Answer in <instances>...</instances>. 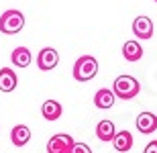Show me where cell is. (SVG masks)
<instances>
[{
	"mask_svg": "<svg viewBox=\"0 0 157 153\" xmlns=\"http://www.w3.org/2000/svg\"><path fill=\"white\" fill-rule=\"evenodd\" d=\"M141 90V84L137 78L133 76H118L117 80H114V86H112V92L118 96V98H122V100H131V98H135V96L139 94Z\"/></svg>",
	"mask_w": 157,
	"mask_h": 153,
	"instance_id": "1",
	"label": "cell"
},
{
	"mask_svg": "<svg viewBox=\"0 0 157 153\" xmlns=\"http://www.w3.org/2000/svg\"><path fill=\"white\" fill-rule=\"evenodd\" d=\"M25 27V14L17 8H12V10H6L2 12V17H0V33H4V35H17L21 33Z\"/></svg>",
	"mask_w": 157,
	"mask_h": 153,
	"instance_id": "2",
	"label": "cell"
},
{
	"mask_svg": "<svg viewBox=\"0 0 157 153\" xmlns=\"http://www.w3.org/2000/svg\"><path fill=\"white\" fill-rule=\"evenodd\" d=\"M98 74V59L92 55H82L74 65V78L78 82H88Z\"/></svg>",
	"mask_w": 157,
	"mask_h": 153,
	"instance_id": "3",
	"label": "cell"
},
{
	"mask_svg": "<svg viewBox=\"0 0 157 153\" xmlns=\"http://www.w3.org/2000/svg\"><path fill=\"white\" fill-rule=\"evenodd\" d=\"M74 139L65 133H59V135H53L49 141H47V153H70L74 147Z\"/></svg>",
	"mask_w": 157,
	"mask_h": 153,
	"instance_id": "4",
	"label": "cell"
},
{
	"mask_svg": "<svg viewBox=\"0 0 157 153\" xmlns=\"http://www.w3.org/2000/svg\"><path fill=\"white\" fill-rule=\"evenodd\" d=\"M133 33L137 39L141 41H147V39H151L153 37V21L145 14H141L133 21Z\"/></svg>",
	"mask_w": 157,
	"mask_h": 153,
	"instance_id": "5",
	"label": "cell"
},
{
	"mask_svg": "<svg viewBox=\"0 0 157 153\" xmlns=\"http://www.w3.org/2000/svg\"><path fill=\"white\" fill-rule=\"evenodd\" d=\"M59 63V53L53 47H45L39 51V57H37V65H39L41 71H49L53 70L55 65Z\"/></svg>",
	"mask_w": 157,
	"mask_h": 153,
	"instance_id": "6",
	"label": "cell"
},
{
	"mask_svg": "<svg viewBox=\"0 0 157 153\" xmlns=\"http://www.w3.org/2000/svg\"><path fill=\"white\" fill-rule=\"evenodd\" d=\"M135 124H137L139 133L151 135V133L157 131V114H153V112H141L139 117H137V120H135Z\"/></svg>",
	"mask_w": 157,
	"mask_h": 153,
	"instance_id": "7",
	"label": "cell"
},
{
	"mask_svg": "<svg viewBox=\"0 0 157 153\" xmlns=\"http://www.w3.org/2000/svg\"><path fill=\"white\" fill-rule=\"evenodd\" d=\"M114 98H117V94H114L112 90L100 88L98 92L94 94V104H96V108L108 110V108H112V106H114Z\"/></svg>",
	"mask_w": 157,
	"mask_h": 153,
	"instance_id": "8",
	"label": "cell"
},
{
	"mask_svg": "<svg viewBox=\"0 0 157 153\" xmlns=\"http://www.w3.org/2000/svg\"><path fill=\"white\" fill-rule=\"evenodd\" d=\"M18 84L17 74L10 67H2L0 70V92H12Z\"/></svg>",
	"mask_w": 157,
	"mask_h": 153,
	"instance_id": "9",
	"label": "cell"
},
{
	"mask_svg": "<svg viewBox=\"0 0 157 153\" xmlns=\"http://www.w3.org/2000/svg\"><path fill=\"white\" fill-rule=\"evenodd\" d=\"M112 145H114V149L118 153L131 151V147H133V135L128 131H117V135L112 139Z\"/></svg>",
	"mask_w": 157,
	"mask_h": 153,
	"instance_id": "10",
	"label": "cell"
},
{
	"mask_svg": "<svg viewBox=\"0 0 157 153\" xmlns=\"http://www.w3.org/2000/svg\"><path fill=\"white\" fill-rule=\"evenodd\" d=\"M29 139H31V129H29V127H25V124H17V127H12V131H10L12 145L23 147V145L29 143Z\"/></svg>",
	"mask_w": 157,
	"mask_h": 153,
	"instance_id": "11",
	"label": "cell"
},
{
	"mask_svg": "<svg viewBox=\"0 0 157 153\" xmlns=\"http://www.w3.org/2000/svg\"><path fill=\"white\" fill-rule=\"evenodd\" d=\"M114 135H117V127H114V123L112 120H100L98 127H96V137H98L100 141L112 143V139H114Z\"/></svg>",
	"mask_w": 157,
	"mask_h": 153,
	"instance_id": "12",
	"label": "cell"
},
{
	"mask_svg": "<svg viewBox=\"0 0 157 153\" xmlns=\"http://www.w3.org/2000/svg\"><path fill=\"white\" fill-rule=\"evenodd\" d=\"M61 104H59L57 100H45L43 102V106H41V114H43V118L45 120H57L59 117H61Z\"/></svg>",
	"mask_w": 157,
	"mask_h": 153,
	"instance_id": "13",
	"label": "cell"
},
{
	"mask_svg": "<svg viewBox=\"0 0 157 153\" xmlns=\"http://www.w3.org/2000/svg\"><path fill=\"white\" fill-rule=\"evenodd\" d=\"M122 57L127 61H139L143 57V47L139 41H127L122 45Z\"/></svg>",
	"mask_w": 157,
	"mask_h": 153,
	"instance_id": "14",
	"label": "cell"
},
{
	"mask_svg": "<svg viewBox=\"0 0 157 153\" xmlns=\"http://www.w3.org/2000/svg\"><path fill=\"white\" fill-rule=\"evenodd\" d=\"M10 61L17 65V67H29V63H31V51H29L27 47H17V49H12Z\"/></svg>",
	"mask_w": 157,
	"mask_h": 153,
	"instance_id": "15",
	"label": "cell"
},
{
	"mask_svg": "<svg viewBox=\"0 0 157 153\" xmlns=\"http://www.w3.org/2000/svg\"><path fill=\"white\" fill-rule=\"evenodd\" d=\"M70 153H92L90 147H88L86 143H74V147H71Z\"/></svg>",
	"mask_w": 157,
	"mask_h": 153,
	"instance_id": "16",
	"label": "cell"
},
{
	"mask_svg": "<svg viewBox=\"0 0 157 153\" xmlns=\"http://www.w3.org/2000/svg\"><path fill=\"white\" fill-rule=\"evenodd\" d=\"M143 153H157V141H149L147 147L143 149Z\"/></svg>",
	"mask_w": 157,
	"mask_h": 153,
	"instance_id": "17",
	"label": "cell"
},
{
	"mask_svg": "<svg viewBox=\"0 0 157 153\" xmlns=\"http://www.w3.org/2000/svg\"><path fill=\"white\" fill-rule=\"evenodd\" d=\"M155 2H157V0H155Z\"/></svg>",
	"mask_w": 157,
	"mask_h": 153,
	"instance_id": "18",
	"label": "cell"
}]
</instances>
